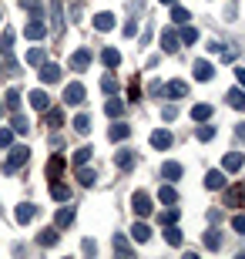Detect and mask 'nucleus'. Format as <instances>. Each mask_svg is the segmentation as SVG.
I'll use <instances>...</instances> for the list:
<instances>
[{
  "label": "nucleus",
  "instance_id": "1",
  "mask_svg": "<svg viewBox=\"0 0 245 259\" xmlns=\"http://www.w3.org/2000/svg\"><path fill=\"white\" fill-rule=\"evenodd\" d=\"M7 152H10V155L4 158V165H0V168H4V175H14V172H20V168L27 165L30 148H27V145H10Z\"/></svg>",
  "mask_w": 245,
  "mask_h": 259
},
{
  "label": "nucleus",
  "instance_id": "2",
  "mask_svg": "<svg viewBox=\"0 0 245 259\" xmlns=\"http://www.w3.org/2000/svg\"><path fill=\"white\" fill-rule=\"evenodd\" d=\"M131 209H134V215H138V219H148L151 212H155V205H151V195L134 192V195H131Z\"/></svg>",
  "mask_w": 245,
  "mask_h": 259
},
{
  "label": "nucleus",
  "instance_id": "3",
  "mask_svg": "<svg viewBox=\"0 0 245 259\" xmlns=\"http://www.w3.org/2000/svg\"><path fill=\"white\" fill-rule=\"evenodd\" d=\"M91 61H94V54H91L87 48L74 51V54H71V71H77V74H81V71H87V67H91Z\"/></svg>",
  "mask_w": 245,
  "mask_h": 259
},
{
  "label": "nucleus",
  "instance_id": "4",
  "mask_svg": "<svg viewBox=\"0 0 245 259\" xmlns=\"http://www.w3.org/2000/svg\"><path fill=\"white\" fill-rule=\"evenodd\" d=\"M64 101L67 105H84V84H81V81H71V84L64 88Z\"/></svg>",
  "mask_w": 245,
  "mask_h": 259
},
{
  "label": "nucleus",
  "instance_id": "5",
  "mask_svg": "<svg viewBox=\"0 0 245 259\" xmlns=\"http://www.w3.org/2000/svg\"><path fill=\"white\" fill-rule=\"evenodd\" d=\"M171 142H175V138H171L168 128H158V132H151V148H158V152H168Z\"/></svg>",
  "mask_w": 245,
  "mask_h": 259
},
{
  "label": "nucleus",
  "instance_id": "6",
  "mask_svg": "<svg viewBox=\"0 0 245 259\" xmlns=\"http://www.w3.org/2000/svg\"><path fill=\"white\" fill-rule=\"evenodd\" d=\"M134 162H138V155H134L131 148H121V152H114V165H118L121 172H131Z\"/></svg>",
  "mask_w": 245,
  "mask_h": 259
},
{
  "label": "nucleus",
  "instance_id": "7",
  "mask_svg": "<svg viewBox=\"0 0 245 259\" xmlns=\"http://www.w3.org/2000/svg\"><path fill=\"white\" fill-rule=\"evenodd\" d=\"M158 44H161V51H165V54H175V51L181 48V44H178V34H175V30H168V27L161 30V37H158Z\"/></svg>",
  "mask_w": 245,
  "mask_h": 259
},
{
  "label": "nucleus",
  "instance_id": "8",
  "mask_svg": "<svg viewBox=\"0 0 245 259\" xmlns=\"http://www.w3.org/2000/svg\"><path fill=\"white\" fill-rule=\"evenodd\" d=\"M91 24H94V30L108 34V30H114V14H111V10H101V14H94V17H91Z\"/></svg>",
  "mask_w": 245,
  "mask_h": 259
},
{
  "label": "nucleus",
  "instance_id": "9",
  "mask_svg": "<svg viewBox=\"0 0 245 259\" xmlns=\"http://www.w3.org/2000/svg\"><path fill=\"white\" fill-rule=\"evenodd\" d=\"M27 101H30L34 111H47V108H51V95H47V91H40V88H37V91H30Z\"/></svg>",
  "mask_w": 245,
  "mask_h": 259
},
{
  "label": "nucleus",
  "instance_id": "10",
  "mask_svg": "<svg viewBox=\"0 0 245 259\" xmlns=\"http://www.w3.org/2000/svg\"><path fill=\"white\" fill-rule=\"evenodd\" d=\"M225 205L228 209H238V205H245V185H232L225 192Z\"/></svg>",
  "mask_w": 245,
  "mask_h": 259
},
{
  "label": "nucleus",
  "instance_id": "11",
  "mask_svg": "<svg viewBox=\"0 0 245 259\" xmlns=\"http://www.w3.org/2000/svg\"><path fill=\"white\" fill-rule=\"evenodd\" d=\"M242 162H245V158H242V152H228L225 158H222V172H225V175L238 172V168H242Z\"/></svg>",
  "mask_w": 245,
  "mask_h": 259
},
{
  "label": "nucleus",
  "instance_id": "12",
  "mask_svg": "<svg viewBox=\"0 0 245 259\" xmlns=\"http://www.w3.org/2000/svg\"><path fill=\"white\" fill-rule=\"evenodd\" d=\"M24 34H27V40H40L44 34H47V27H44V20H40V17H30V24L24 27Z\"/></svg>",
  "mask_w": 245,
  "mask_h": 259
},
{
  "label": "nucleus",
  "instance_id": "13",
  "mask_svg": "<svg viewBox=\"0 0 245 259\" xmlns=\"http://www.w3.org/2000/svg\"><path fill=\"white\" fill-rule=\"evenodd\" d=\"M34 215H37V205H30V202H20L17 212H14V219H17L20 226H27V222L34 219Z\"/></svg>",
  "mask_w": 245,
  "mask_h": 259
},
{
  "label": "nucleus",
  "instance_id": "14",
  "mask_svg": "<svg viewBox=\"0 0 245 259\" xmlns=\"http://www.w3.org/2000/svg\"><path fill=\"white\" fill-rule=\"evenodd\" d=\"M71 222H74V209H71V205H61V209L54 212V226L57 229H67Z\"/></svg>",
  "mask_w": 245,
  "mask_h": 259
},
{
  "label": "nucleus",
  "instance_id": "15",
  "mask_svg": "<svg viewBox=\"0 0 245 259\" xmlns=\"http://www.w3.org/2000/svg\"><path fill=\"white\" fill-rule=\"evenodd\" d=\"M37 74H40V81H44V84H54V81H61V67H57V64H47V61H44Z\"/></svg>",
  "mask_w": 245,
  "mask_h": 259
},
{
  "label": "nucleus",
  "instance_id": "16",
  "mask_svg": "<svg viewBox=\"0 0 245 259\" xmlns=\"http://www.w3.org/2000/svg\"><path fill=\"white\" fill-rule=\"evenodd\" d=\"M222 185H225V172H222V168H212V172L205 175V189H212V192H218Z\"/></svg>",
  "mask_w": 245,
  "mask_h": 259
},
{
  "label": "nucleus",
  "instance_id": "17",
  "mask_svg": "<svg viewBox=\"0 0 245 259\" xmlns=\"http://www.w3.org/2000/svg\"><path fill=\"white\" fill-rule=\"evenodd\" d=\"M225 101L235 108V111H245V88H232V91L225 95Z\"/></svg>",
  "mask_w": 245,
  "mask_h": 259
},
{
  "label": "nucleus",
  "instance_id": "18",
  "mask_svg": "<svg viewBox=\"0 0 245 259\" xmlns=\"http://www.w3.org/2000/svg\"><path fill=\"white\" fill-rule=\"evenodd\" d=\"M57 175H64V158H61V155H51L47 158V179L54 182Z\"/></svg>",
  "mask_w": 245,
  "mask_h": 259
},
{
  "label": "nucleus",
  "instance_id": "19",
  "mask_svg": "<svg viewBox=\"0 0 245 259\" xmlns=\"http://www.w3.org/2000/svg\"><path fill=\"white\" fill-rule=\"evenodd\" d=\"M51 199H54V202H67V199H71V189L54 179V182H51Z\"/></svg>",
  "mask_w": 245,
  "mask_h": 259
},
{
  "label": "nucleus",
  "instance_id": "20",
  "mask_svg": "<svg viewBox=\"0 0 245 259\" xmlns=\"http://www.w3.org/2000/svg\"><path fill=\"white\" fill-rule=\"evenodd\" d=\"M191 71H195V77H198V81H212V74H215L208 61H195V64H191Z\"/></svg>",
  "mask_w": 245,
  "mask_h": 259
},
{
  "label": "nucleus",
  "instance_id": "21",
  "mask_svg": "<svg viewBox=\"0 0 245 259\" xmlns=\"http://www.w3.org/2000/svg\"><path fill=\"white\" fill-rule=\"evenodd\" d=\"M165 95L168 98H185L188 95V84H185V81H168V84H165Z\"/></svg>",
  "mask_w": 245,
  "mask_h": 259
},
{
  "label": "nucleus",
  "instance_id": "22",
  "mask_svg": "<svg viewBox=\"0 0 245 259\" xmlns=\"http://www.w3.org/2000/svg\"><path fill=\"white\" fill-rule=\"evenodd\" d=\"M104 115H108V118H121L124 115V101H118V98H108V105H104Z\"/></svg>",
  "mask_w": 245,
  "mask_h": 259
},
{
  "label": "nucleus",
  "instance_id": "23",
  "mask_svg": "<svg viewBox=\"0 0 245 259\" xmlns=\"http://www.w3.org/2000/svg\"><path fill=\"white\" fill-rule=\"evenodd\" d=\"M165 242H168V246H181V229H178V222H168V226H165Z\"/></svg>",
  "mask_w": 245,
  "mask_h": 259
},
{
  "label": "nucleus",
  "instance_id": "24",
  "mask_svg": "<svg viewBox=\"0 0 245 259\" xmlns=\"http://www.w3.org/2000/svg\"><path fill=\"white\" fill-rule=\"evenodd\" d=\"M101 61H104V67H108V71H114V67L121 64V54H118L114 48H104L101 51Z\"/></svg>",
  "mask_w": 245,
  "mask_h": 259
},
{
  "label": "nucleus",
  "instance_id": "25",
  "mask_svg": "<svg viewBox=\"0 0 245 259\" xmlns=\"http://www.w3.org/2000/svg\"><path fill=\"white\" fill-rule=\"evenodd\" d=\"M158 199L165 202V205H175V202H178V192H175V185H171V182H165V185L158 189Z\"/></svg>",
  "mask_w": 245,
  "mask_h": 259
},
{
  "label": "nucleus",
  "instance_id": "26",
  "mask_svg": "<svg viewBox=\"0 0 245 259\" xmlns=\"http://www.w3.org/2000/svg\"><path fill=\"white\" fill-rule=\"evenodd\" d=\"M131 239H134V242H148V239H151V229L144 226L141 219H138V222L131 226Z\"/></svg>",
  "mask_w": 245,
  "mask_h": 259
},
{
  "label": "nucleus",
  "instance_id": "27",
  "mask_svg": "<svg viewBox=\"0 0 245 259\" xmlns=\"http://www.w3.org/2000/svg\"><path fill=\"white\" fill-rule=\"evenodd\" d=\"M4 108H7V111H20V91L17 88H10L7 95H4Z\"/></svg>",
  "mask_w": 245,
  "mask_h": 259
},
{
  "label": "nucleus",
  "instance_id": "28",
  "mask_svg": "<svg viewBox=\"0 0 245 259\" xmlns=\"http://www.w3.org/2000/svg\"><path fill=\"white\" fill-rule=\"evenodd\" d=\"M24 61H27L30 67H40L44 61H47V54H44V48H30V51H27V58H24Z\"/></svg>",
  "mask_w": 245,
  "mask_h": 259
},
{
  "label": "nucleus",
  "instance_id": "29",
  "mask_svg": "<svg viewBox=\"0 0 245 259\" xmlns=\"http://www.w3.org/2000/svg\"><path fill=\"white\" fill-rule=\"evenodd\" d=\"M51 17H54L57 30H64V7H61V0H51Z\"/></svg>",
  "mask_w": 245,
  "mask_h": 259
},
{
  "label": "nucleus",
  "instance_id": "30",
  "mask_svg": "<svg viewBox=\"0 0 245 259\" xmlns=\"http://www.w3.org/2000/svg\"><path fill=\"white\" fill-rule=\"evenodd\" d=\"M77 182L84 185V189H91V185L97 182V175L91 172V168H84V165H77Z\"/></svg>",
  "mask_w": 245,
  "mask_h": 259
},
{
  "label": "nucleus",
  "instance_id": "31",
  "mask_svg": "<svg viewBox=\"0 0 245 259\" xmlns=\"http://www.w3.org/2000/svg\"><path fill=\"white\" fill-rule=\"evenodd\" d=\"M205 249H222V232H218L215 226L205 232Z\"/></svg>",
  "mask_w": 245,
  "mask_h": 259
},
{
  "label": "nucleus",
  "instance_id": "32",
  "mask_svg": "<svg viewBox=\"0 0 245 259\" xmlns=\"http://www.w3.org/2000/svg\"><path fill=\"white\" fill-rule=\"evenodd\" d=\"M161 175H165L168 182H175V179H181V165L178 162H165L161 165Z\"/></svg>",
  "mask_w": 245,
  "mask_h": 259
},
{
  "label": "nucleus",
  "instance_id": "33",
  "mask_svg": "<svg viewBox=\"0 0 245 259\" xmlns=\"http://www.w3.org/2000/svg\"><path fill=\"white\" fill-rule=\"evenodd\" d=\"M128 135H131V128H128V125H121V121H118V125H111V132H108V138H111V142H124Z\"/></svg>",
  "mask_w": 245,
  "mask_h": 259
},
{
  "label": "nucleus",
  "instance_id": "34",
  "mask_svg": "<svg viewBox=\"0 0 245 259\" xmlns=\"http://www.w3.org/2000/svg\"><path fill=\"white\" fill-rule=\"evenodd\" d=\"M111 246H114V252H121V256H131V242L124 239V236H118V232H114Z\"/></svg>",
  "mask_w": 245,
  "mask_h": 259
},
{
  "label": "nucleus",
  "instance_id": "35",
  "mask_svg": "<svg viewBox=\"0 0 245 259\" xmlns=\"http://www.w3.org/2000/svg\"><path fill=\"white\" fill-rule=\"evenodd\" d=\"M44 115H47V125L51 128H61V125H64V111H61V108H47Z\"/></svg>",
  "mask_w": 245,
  "mask_h": 259
},
{
  "label": "nucleus",
  "instance_id": "36",
  "mask_svg": "<svg viewBox=\"0 0 245 259\" xmlns=\"http://www.w3.org/2000/svg\"><path fill=\"white\" fill-rule=\"evenodd\" d=\"M212 118V105H195L191 108V121H208Z\"/></svg>",
  "mask_w": 245,
  "mask_h": 259
},
{
  "label": "nucleus",
  "instance_id": "37",
  "mask_svg": "<svg viewBox=\"0 0 245 259\" xmlns=\"http://www.w3.org/2000/svg\"><path fill=\"white\" fill-rule=\"evenodd\" d=\"M10 128H14V135H27V132H30L27 118H24V115H17V111H14V121H10Z\"/></svg>",
  "mask_w": 245,
  "mask_h": 259
},
{
  "label": "nucleus",
  "instance_id": "38",
  "mask_svg": "<svg viewBox=\"0 0 245 259\" xmlns=\"http://www.w3.org/2000/svg\"><path fill=\"white\" fill-rule=\"evenodd\" d=\"M57 239H61V232H57V229H40V236H37L40 246H54Z\"/></svg>",
  "mask_w": 245,
  "mask_h": 259
},
{
  "label": "nucleus",
  "instance_id": "39",
  "mask_svg": "<svg viewBox=\"0 0 245 259\" xmlns=\"http://www.w3.org/2000/svg\"><path fill=\"white\" fill-rule=\"evenodd\" d=\"M74 132H81V135L91 132V115H84V111H81V115L74 118Z\"/></svg>",
  "mask_w": 245,
  "mask_h": 259
},
{
  "label": "nucleus",
  "instance_id": "40",
  "mask_svg": "<svg viewBox=\"0 0 245 259\" xmlns=\"http://www.w3.org/2000/svg\"><path fill=\"white\" fill-rule=\"evenodd\" d=\"M188 17H191V14H188L185 7H178V4H171V20H175V24H188Z\"/></svg>",
  "mask_w": 245,
  "mask_h": 259
},
{
  "label": "nucleus",
  "instance_id": "41",
  "mask_svg": "<svg viewBox=\"0 0 245 259\" xmlns=\"http://www.w3.org/2000/svg\"><path fill=\"white\" fill-rule=\"evenodd\" d=\"M195 138H198V142H212V138H215V128H212V125H198Z\"/></svg>",
  "mask_w": 245,
  "mask_h": 259
},
{
  "label": "nucleus",
  "instance_id": "42",
  "mask_svg": "<svg viewBox=\"0 0 245 259\" xmlns=\"http://www.w3.org/2000/svg\"><path fill=\"white\" fill-rule=\"evenodd\" d=\"M91 152H94L91 145H84V148H77V152H74V165H87V162H91Z\"/></svg>",
  "mask_w": 245,
  "mask_h": 259
},
{
  "label": "nucleus",
  "instance_id": "43",
  "mask_svg": "<svg viewBox=\"0 0 245 259\" xmlns=\"http://www.w3.org/2000/svg\"><path fill=\"white\" fill-rule=\"evenodd\" d=\"M101 91H104V95H114V91H118V81H114V74H104V77H101Z\"/></svg>",
  "mask_w": 245,
  "mask_h": 259
},
{
  "label": "nucleus",
  "instance_id": "44",
  "mask_svg": "<svg viewBox=\"0 0 245 259\" xmlns=\"http://www.w3.org/2000/svg\"><path fill=\"white\" fill-rule=\"evenodd\" d=\"M181 40H185V44H195V40H198V27L185 24V27H181Z\"/></svg>",
  "mask_w": 245,
  "mask_h": 259
},
{
  "label": "nucleus",
  "instance_id": "45",
  "mask_svg": "<svg viewBox=\"0 0 245 259\" xmlns=\"http://www.w3.org/2000/svg\"><path fill=\"white\" fill-rule=\"evenodd\" d=\"M158 219H161V226H168V222H178V209L171 205V209H165V212H161Z\"/></svg>",
  "mask_w": 245,
  "mask_h": 259
},
{
  "label": "nucleus",
  "instance_id": "46",
  "mask_svg": "<svg viewBox=\"0 0 245 259\" xmlns=\"http://www.w3.org/2000/svg\"><path fill=\"white\" fill-rule=\"evenodd\" d=\"M14 145V128H0V148H10Z\"/></svg>",
  "mask_w": 245,
  "mask_h": 259
},
{
  "label": "nucleus",
  "instance_id": "47",
  "mask_svg": "<svg viewBox=\"0 0 245 259\" xmlns=\"http://www.w3.org/2000/svg\"><path fill=\"white\" fill-rule=\"evenodd\" d=\"M124 37H134V34H138V20H124Z\"/></svg>",
  "mask_w": 245,
  "mask_h": 259
},
{
  "label": "nucleus",
  "instance_id": "48",
  "mask_svg": "<svg viewBox=\"0 0 245 259\" xmlns=\"http://www.w3.org/2000/svg\"><path fill=\"white\" fill-rule=\"evenodd\" d=\"M161 118H165V121H175V118H178V108H175V105H165Z\"/></svg>",
  "mask_w": 245,
  "mask_h": 259
},
{
  "label": "nucleus",
  "instance_id": "49",
  "mask_svg": "<svg viewBox=\"0 0 245 259\" xmlns=\"http://www.w3.org/2000/svg\"><path fill=\"white\" fill-rule=\"evenodd\" d=\"M232 229H235L238 236H245V215H235V219H232Z\"/></svg>",
  "mask_w": 245,
  "mask_h": 259
},
{
  "label": "nucleus",
  "instance_id": "50",
  "mask_svg": "<svg viewBox=\"0 0 245 259\" xmlns=\"http://www.w3.org/2000/svg\"><path fill=\"white\" fill-rule=\"evenodd\" d=\"M128 95H131V101H141V84H138V81H131V88H128Z\"/></svg>",
  "mask_w": 245,
  "mask_h": 259
},
{
  "label": "nucleus",
  "instance_id": "51",
  "mask_svg": "<svg viewBox=\"0 0 245 259\" xmlns=\"http://www.w3.org/2000/svg\"><path fill=\"white\" fill-rule=\"evenodd\" d=\"M148 91H151V95H165V84H161V81H151Z\"/></svg>",
  "mask_w": 245,
  "mask_h": 259
},
{
  "label": "nucleus",
  "instance_id": "52",
  "mask_svg": "<svg viewBox=\"0 0 245 259\" xmlns=\"http://www.w3.org/2000/svg\"><path fill=\"white\" fill-rule=\"evenodd\" d=\"M235 77H238V88H245V67H235Z\"/></svg>",
  "mask_w": 245,
  "mask_h": 259
},
{
  "label": "nucleus",
  "instance_id": "53",
  "mask_svg": "<svg viewBox=\"0 0 245 259\" xmlns=\"http://www.w3.org/2000/svg\"><path fill=\"white\" fill-rule=\"evenodd\" d=\"M158 4H168V7H171V4H178V0H158Z\"/></svg>",
  "mask_w": 245,
  "mask_h": 259
},
{
  "label": "nucleus",
  "instance_id": "54",
  "mask_svg": "<svg viewBox=\"0 0 245 259\" xmlns=\"http://www.w3.org/2000/svg\"><path fill=\"white\" fill-rule=\"evenodd\" d=\"M0 111H4V105H0Z\"/></svg>",
  "mask_w": 245,
  "mask_h": 259
}]
</instances>
